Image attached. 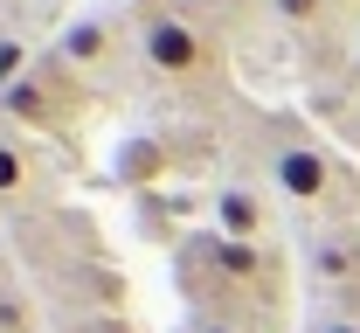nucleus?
I'll return each mask as SVG.
<instances>
[{
    "instance_id": "3",
    "label": "nucleus",
    "mask_w": 360,
    "mask_h": 333,
    "mask_svg": "<svg viewBox=\"0 0 360 333\" xmlns=\"http://www.w3.org/2000/svg\"><path fill=\"white\" fill-rule=\"evenodd\" d=\"M63 91H70V70H63V63H56V70H28L14 91H0V111L14 118V132H21V125H63V118H70V111L56 104Z\"/></svg>"
},
{
    "instance_id": "13",
    "label": "nucleus",
    "mask_w": 360,
    "mask_h": 333,
    "mask_svg": "<svg viewBox=\"0 0 360 333\" xmlns=\"http://www.w3.org/2000/svg\"><path fill=\"white\" fill-rule=\"evenodd\" d=\"M319 333H360V320H347V313H333V320H326Z\"/></svg>"
},
{
    "instance_id": "9",
    "label": "nucleus",
    "mask_w": 360,
    "mask_h": 333,
    "mask_svg": "<svg viewBox=\"0 0 360 333\" xmlns=\"http://www.w3.org/2000/svg\"><path fill=\"white\" fill-rule=\"evenodd\" d=\"M28 70H35V56H28V42L0 28V91H14V84H21Z\"/></svg>"
},
{
    "instance_id": "2",
    "label": "nucleus",
    "mask_w": 360,
    "mask_h": 333,
    "mask_svg": "<svg viewBox=\"0 0 360 333\" xmlns=\"http://www.w3.org/2000/svg\"><path fill=\"white\" fill-rule=\"evenodd\" d=\"M270 181H277V194H291V201H333V167H326V153L305 132H284V139L270 146Z\"/></svg>"
},
{
    "instance_id": "1",
    "label": "nucleus",
    "mask_w": 360,
    "mask_h": 333,
    "mask_svg": "<svg viewBox=\"0 0 360 333\" xmlns=\"http://www.w3.org/2000/svg\"><path fill=\"white\" fill-rule=\"evenodd\" d=\"M139 56H146V70L167 77V84L208 77V35H201L194 14H167V7L146 14V21H139Z\"/></svg>"
},
{
    "instance_id": "16",
    "label": "nucleus",
    "mask_w": 360,
    "mask_h": 333,
    "mask_svg": "<svg viewBox=\"0 0 360 333\" xmlns=\"http://www.w3.org/2000/svg\"><path fill=\"white\" fill-rule=\"evenodd\" d=\"M333 7H360V0H333Z\"/></svg>"
},
{
    "instance_id": "5",
    "label": "nucleus",
    "mask_w": 360,
    "mask_h": 333,
    "mask_svg": "<svg viewBox=\"0 0 360 333\" xmlns=\"http://www.w3.org/2000/svg\"><path fill=\"white\" fill-rule=\"evenodd\" d=\"M201 257L215 264V278H229V285H257V278L270 271L264 243H236V237H215V243H201Z\"/></svg>"
},
{
    "instance_id": "12",
    "label": "nucleus",
    "mask_w": 360,
    "mask_h": 333,
    "mask_svg": "<svg viewBox=\"0 0 360 333\" xmlns=\"http://www.w3.org/2000/svg\"><path fill=\"white\" fill-rule=\"evenodd\" d=\"M153 167H160V146L153 139L132 146V153H118V174H125V181H153Z\"/></svg>"
},
{
    "instance_id": "10",
    "label": "nucleus",
    "mask_w": 360,
    "mask_h": 333,
    "mask_svg": "<svg viewBox=\"0 0 360 333\" xmlns=\"http://www.w3.org/2000/svg\"><path fill=\"white\" fill-rule=\"evenodd\" d=\"M0 333H35V313L14 285H0Z\"/></svg>"
},
{
    "instance_id": "8",
    "label": "nucleus",
    "mask_w": 360,
    "mask_h": 333,
    "mask_svg": "<svg viewBox=\"0 0 360 333\" xmlns=\"http://www.w3.org/2000/svg\"><path fill=\"white\" fill-rule=\"evenodd\" d=\"M312 271L326 278V285H347V278H360V250L333 237V243H319V250H312Z\"/></svg>"
},
{
    "instance_id": "15",
    "label": "nucleus",
    "mask_w": 360,
    "mask_h": 333,
    "mask_svg": "<svg viewBox=\"0 0 360 333\" xmlns=\"http://www.w3.org/2000/svg\"><path fill=\"white\" fill-rule=\"evenodd\" d=\"M125 7H139V14H160V0H125Z\"/></svg>"
},
{
    "instance_id": "6",
    "label": "nucleus",
    "mask_w": 360,
    "mask_h": 333,
    "mask_svg": "<svg viewBox=\"0 0 360 333\" xmlns=\"http://www.w3.org/2000/svg\"><path fill=\"white\" fill-rule=\"evenodd\" d=\"M56 63L63 70H104L111 63V28L104 21H70L63 42H56Z\"/></svg>"
},
{
    "instance_id": "4",
    "label": "nucleus",
    "mask_w": 360,
    "mask_h": 333,
    "mask_svg": "<svg viewBox=\"0 0 360 333\" xmlns=\"http://www.w3.org/2000/svg\"><path fill=\"white\" fill-rule=\"evenodd\" d=\"M42 188V174H35V153L21 146L14 125H0V208H21V201H35Z\"/></svg>"
},
{
    "instance_id": "7",
    "label": "nucleus",
    "mask_w": 360,
    "mask_h": 333,
    "mask_svg": "<svg viewBox=\"0 0 360 333\" xmlns=\"http://www.w3.org/2000/svg\"><path fill=\"white\" fill-rule=\"evenodd\" d=\"M215 230L236 243H264V201L250 188H222L215 194Z\"/></svg>"
},
{
    "instance_id": "14",
    "label": "nucleus",
    "mask_w": 360,
    "mask_h": 333,
    "mask_svg": "<svg viewBox=\"0 0 360 333\" xmlns=\"http://www.w3.org/2000/svg\"><path fill=\"white\" fill-rule=\"evenodd\" d=\"M201 333H250V327H236V320H208Z\"/></svg>"
},
{
    "instance_id": "11",
    "label": "nucleus",
    "mask_w": 360,
    "mask_h": 333,
    "mask_svg": "<svg viewBox=\"0 0 360 333\" xmlns=\"http://www.w3.org/2000/svg\"><path fill=\"white\" fill-rule=\"evenodd\" d=\"M326 7H333V0H277V14H284L291 28H305V35H312L319 21H326Z\"/></svg>"
}]
</instances>
